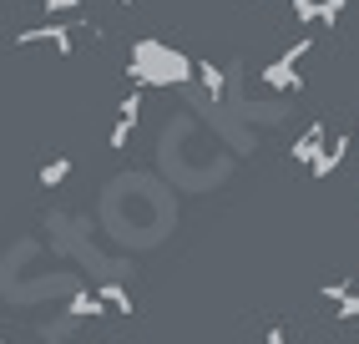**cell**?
Returning a JSON list of instances; mask_svg holds the SVG:
<instances>
[{
    "label": "cell",
    "mask_w": 359,
    "mask_h": 344,
    "mask_svg": "<svg viewBox=\"0 0 359 344\" xmlns=\"http://www.w3.org/2000/svg\"><path fill=\"white\" fill-rule=\"evenodd\" d=\"M334 319H344V324H349V319H359V293H354V289L344 293V299H334Z\"/></svg>",
    "instance_id": "12"
},
{
    "label": "cell",
    "mask_w": 359,
    "mask_h": 344,
    "mask_svg": "<svg viewBox=\"0 0 359 344\" xmlns=\"http://www.w3.org/2000/svg\"><path fill=\"white\" fill-rule=\"evenodd\" d=\"M66 314L81 324V319H97V314H107V309H102V299H97V289H81V284H76V289H71V299H66Z\"/></svg>",
    "instance_id": "6"
},
{
    "label": "cell",
    "mask_w": 359,
    "mask_h": 344,
    "mask_svg": "<svg viewBox=\"0 0 359 344\" xmlns=\"http://www.w3.org/2000/svg\"><path fill=\"white\" fill-rule=\"evenodd\" d=\"M354 142H359V132H354Z\"/></svg>",
    "instance_id": "18"
},
{
    "label": "cell",
    "mask_w": 359,
    "mask_h": 344,
    "mask_svg": "<svg viewBox=\"0 0 359 344\" xmlns=\"http://www.w3.org/2000/svg\"><path fill=\"white\" fill-rule=\"evenodd\" d=\"M294 20L314 31V26H319V0H294Z\"/></svg>",
    "instance_id": "11"
},
{
    "label": "cell",
    "mask_w": 359,
    "mask_h": 344,
    "mask_svg": "<svg viewBox=\"0 0 359 344\" xmlns=\"http://www.w3.org/2000/svg\"><path fill=\"white\" fill-rule=\"evenodd\" d=\"M41 6H46V15H66V11H76L81 0H41Z\"/></svg>",
    "instance_id": "15"
},
{
    "label": "cell",
    "mask_w": 359,
    "mask_h": 344,
    "mask_svg": "<svg viewBox=\"0 0 359 344\" xmlns=\"http://www.w3.org/2000/svg\"><path fill=\"white\" fill-rule=\"evenodd\" d=\"M349 147H354V137H349V132H344V137H334V142H324V147H319V157L309 162V172H314V178L324 183L329 172H339V162L349 157Z\"/></svg>",
    "instance_id": "4"
},
{
    "label": "cell",
    "mask_w": 359,
    "mask_h": 344,
    "mask_svg": "<svg viewBox=\"0 0 359 344\" xmlns=\"http://www.w3.org/2000/svg\"><path fill=\"white\" fill-rule=\"evenodd\" d=\"M193 77L203 81V91L212 96V102H223V96H228V77H223V66H212V61H193Z\"/></svg>",
    "instance_id": "7"
},
{
    "label": "cell",
    "mask_w": 359,
    "mask_h": 344,
    "mask_svg": "<svg viewBox=\"0 0 359 344\" xmlns=\"http://www.w3.org/2000/svg\"><path fill=\"white\" fill-rule=\"evenodd\" d=\"M127 77L132 86H187L193 81V61H187L182 51H172L167 41L147 36V41H137L132 46V61H127Z\"/></svg>",
    "instance_id": "1"
},
{
    "label": "cell",
    "mask_w": 359,
    "mask_h": 344,
    "mask_svg": "<svg viewBox=\"0 0 359 344\" xmlns=\"http://www.w3.org/2000/svg\"><path fill=\"white\" fill-rule=\"evenodd\" d=\"M66 178H71V157H51L41 167V187H61Z\"/></svg>",
    "instance_id": "10"
},
{
    "label": "cell",
    "mask_w": 359,
    "mask_h": 344,
    "mask_svg": "<svg viewBox=\"0 0 359 344\" xmlns=\"http://www.w3.org/2000/svg\"><path fill=\"white\" fill-rule=\"evenodd\" d=\"M304 86V77H299V61H289V56H278L273 66H263V91H273V96H283V91H299Z\"/></svg>",
    "instance_id": "3"
},
{
    "label": "cell",
    "mask_w": 359,
    "mask_h": 344,
    "mask_svg": "<svg viewBox=\"0 0 359 344\" xmlns=\"http://www.w3.org/2000/svg\"><path fill=\"white\" fill-rule=\"evenodd\" d=\"M263 344H289V334H283V329H278V324H273V329H269V334H263Z\"/></svg>",
    "instance_id": "16"
},
{
    "label": "cell",
    "mask_w": 359,
    "mask_h": 344,
    "mask_svg": "<svg viewBox=\"0 0 359 344\" xmlns=\"http://www.w3.org/2000/svg\"><path fill=\"white\" fill-rule=\"evenodd\" d=\"M116 6H132V0H116Z\"/></svg>",
    "instance_id": "17"
},
{
    "label": "cell",
    "mask_w": 359,
    "mask_h": 344,
    "mask_svg": "<svg viewBox=\"0 0 359 344\" xmlns=\"http://www.w3.org/2000/svg\"><path fill=\"white\" fill-rule=\"evenodd\" d=\"M349 289H354V284H349V279H334V284H324V289H319V293H324V299H329V304H334V299H344V293H349Z\"/></svg>",
    "instance_id": "14"
},
{
    "label": "cell",
    "mask_w": 359,
    "mask_h": 344,
    "mask_svg": "<svg viewBox=\"0 0 359 344\" xmlns=\"http://www.w3.org/2000/svg\"><path fill=\"white\" fill-rule=\"evenodd\" d=\"M319 147H324V121L314 117V121H309V127H304V132L294 137L289 157H294V162H314V157H319Z\"/></svg>",
    "instance_id": "5"
},
{
    "label": "cell",
    "mask_w": 359,
    "mask_h": 344,
    "mask_svg": "<svg viewBox=\"0 0 359 344\" xmlns=\"http://www.w3.org/2000/svg\"><path fill=\"white\" fill-rule=\"evenodd\" d=\"M11 46H56L61 56H71V51H76V31L61 26V20L51 15L46 26H26V31H15V36H11Z\"/></svg>",
    "instance_id": "2"
},
{
    "label": "cell",
    "mask_w": 359,
    "mask_h": 344,
    "mask_svg": "<svg viewBox=\"0 0 359 344\" xmlns=\"http://www.w3.org/2000/svg\"><path fill=\"white\" fill-rule=\"evenodd\" d=\"M344 6L349 0H319V26H334V20L344 15Z\"/></svg>",
    "instance_id": "13"
},
{
    "label": "cell",
    "mask_w": 359,
    "mask_h": 344,
    "mask_svg": "<svg viewBox=\"0 0 359 344\" xmlns=\"http://www.w3.org/2000/svg\"><path fill=\"white\" fill-rule=\"evenodd\" d=\"M97 299H102V309H111V314H132V293L116 284V279H107V284L97 289Z\"/></svg>",
    "instance_id": "8"
},
{
    "label": "cell",
    "mask_w": 359,
    "mask_h": 344,
    "mask_svg": "<svg viewBox=\"0 0 359 344\" xmlns=\"http://www.w3.org/2000/svg\"><path fill=\"white\" fill-rule=\"evenodd\" d=\"M137 121H142V117H122V112H116V121H111V137H107V147H111V152H122V147L132 142Z\"/></svg>",
    "instance_id": "9"
}]
</instances>
